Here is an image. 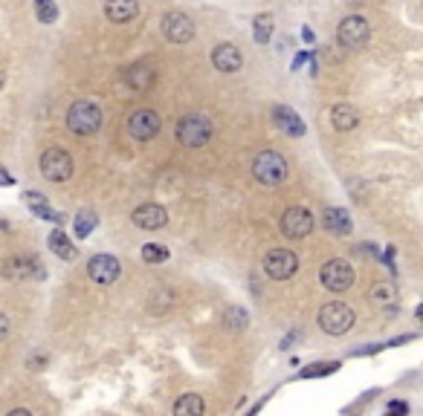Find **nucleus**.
<instances>
[{
    "label": "nucleus",
    "mask_w": 423,
    "mask_h": 416,
    "mask_svg": "<svg viewBox=\"0 0 423 416\" xmlns=\"http://www.w3.org/2000/svg\"><path fill=\"white\" fill-rule=\"evenodd\" d=\"M212 133H215V128L200 113H188L177 122V142L186 148H203L212 139Z\"/></svg>",
    "instance_id": "1"
},
{
    "label": "nucleus",
    "mask_w": 423,
    "mask_h": 416,
    "mask_svg": "<svg viewBox=\"0 0 423 416\" xmlns=\"http://www.w3.org/2000/svg\"><path fill=\"white\" fill-rule=\"evenodd\" d=\"M253 174L261 185H281L287 180V160L279 151H261L253 162Z\"/></svg>",
    "instance_id": "2"
},
{
    "label": "nucleus",
    "mask_w": 423,
    "mask_h": 416,
    "mask_svg": "<svg viewBox=\"0 0 423 416\" xmlns=\"http://www.w3.org/2000/svg\"><path fill=\"white\" fill-rule=\"evenodd\" d=\"M67 128L79 136H90L102 128V110L93 102H75L67 110Z\"/></svg>",
    "instance_id": "3"
},
{
    "label": "nucleus",
    "mask_w": 423,
    "mask_h": 416,
    "mask_svg": "<svg viewBox=\"0 0 423 416\" xmlns=\"http://www.w3.org/2000/svg\"><path fill=\"white\" fill-rule=\"evenodd\" d=\"M319 327L328 332V335H345L351 327H354V321H357V315H354V309L348 307V304H339V301H334V304H328V307H322L319 309Z\"/></svg>",
    "instance_id": "4"
},
{
    "label": "nucleus",
    "mask_w": 423,
    "mask_h": 416,
    "mask_svg": "<svg viewBox=\"0 0 423 416\" xmlns=\"http://www.w3.org/2000/svg\"><path fill=\"white\" fill-rule=\"evenodd\" d=\"M41 174L50 183H67L73 176V160L61 148H47L41 153Z\"/></svg>",
    "instance_id": "5"
},
{
    "label": "nucleus",
    "mask_w": 423,
    "mask_h": 416,
    "mask_svg": "<svg viewBox=\"0 0 423 416\" xmlns=\"http://www.w3.org/2000/svg\"><path fill=\"white\" fill-rule=\"evenodd\" d=\"M336 38H339V44H342L345 49H359V47L369 44V38H371V26H369V21H365V17H359V15H348V17H345V21L339 24Z\"/></svg>",
    "instance_id": "6"
},
{
    "label": "nucleus",
    "mask_w": 423,
    "mask_h": 416,
    "mask_svg": "<svg viewBox=\"0 0 423 416\" xmlns=\"http://www.w3.org/2000/svg\"><path fill=\"white\" fill-rule=\"evenodd\" d=\"M299 269V257L290 249H273L264 254V272L273 277V281H287L293 277Z\"/></svg>",
    "instance_id": "7"
},
{
    "label": "nucleus",
    "mask_w": 423,
    "mask_h": 416,
    "mask_svg": "<svg viewBox=\"0 0 423 416\" xmlns=\"http://www.w3.org/2000/svg\"><path fill=\"white\" fill-rule=\"evenodd\" d=\"M319 277L331 292H345L354 286V266L348 261H328L319 269Z\"/></svg>",
    "instance_id": "8"
},
{
    "label": "nucleus",
    "mask_w": 423,
    "mask_h": 416,
    "mask_svg": "<svg viewBox=\"0 0 423 416\" xmlns=\"http://www.w3.org/2000/svg\"><path fill=\"white\" fill-rule=\"evenodd\" d=\"M281 231H284V237H290V240H302V237H307L313 231V214L302 206L287 208L281 217Z\"/></svg>",
    "instance_id": "9"
},
{
    "label": "nucleus",
    "mask_w": 423,
    "mask_h": 416,
    "mask_svg": "<svg viewBox=\"0 0 423 416\" xmlns=\"http://www.w3.org/2000/svg\"><path fill=\"white\" fill-rule=\"evenodd\" d=\"M163 35L171 44H188L195 38V24L186 12H168L163 17Z\"/></svg>",
    "instance_id": "10"
},
{
    "label": "nucleus",
    "mask_w": 423,
    "mask_h": 416,
    "mask_svg": "<svg viewBox=\"0 0 423 416\" xmlns=\"http://www.w3.org/2000/svg\"><path fill=\"white\" fill-rule=\"evenodd\" d=\"M87 275L93 277L96 284H113V281H119V275H122V266L119 261L113 254H93L90 257V263H87Z\"/></svg>",
    "instance_id": "11"
},
{
    "label": "nucleus",
    "mask_w": 423,
    "mask_h": 416,
    "mask_svg": "<svg viewBox=\"0 0 423 416\" xmlns=\"http://www.w3.org/2000/svg\"><path fill=\"white\" fill-rule=\"evenodd\" d=\"M160 116L154 113V110H137L131 118H128V133L133 136V139H140V142H145V139H151V136H157V130H160Z\"/></svg>",
    "instance_id": "12"
},
{
    "label": "nucleus",
    "mask_w": 423,
    "mask_h": 416,
    "mask_svg": "<svg viewBox=\"0 0 423 416\" xmlns=\"http://www.w3.org/2000/svg\"><path fill=\"white\" fill-rule=\"evenodd\" d=\"M131 220H133V226H140L145 231H157V229H163L168 223V211L163 206H157V203H145V206H140L137 211L131 214Z\"/></svg>",
    "instance_id": "13"
},
{
    "label": "nucleus",
    "mask_w": 423,
    "mask_h": 416,
    "mask_svg": "<svg viewBox=\"0 0 423 416\" xmlns=\"http://www.w3.org/2000/svg\"><path fill=\"white\" fill-rule=\"evenodd\" d=\"M6 275L12 281H21V277H44V266L38 263V257L32 254H15L12 261H6Z\"/></svg>",
    "instance_id": "14"
},
{
    "label": "nucleus",
    "mask_w": 423,
    "mask_h": 416,
    "mask_svg": "<svg viewBox=\"0 0 423 416\" xmlns=\"http://www.w3.org/2000/svg\"><path fill=\"white\" fill-rule=\"evenodd\" d=\"M212 64H215V70H221V72H238L244 58H241L235 44H218L215 49H212Z\"/></svg>",
    "instance_id": "15"
},
{
    "label": "nucleus",
    "mask_w": 423,
    "mask_h": 416,
    "mask_svg": "<svg viewBox=\"0 0 423 416\" xmlns=\"http://www.w3.org/2000/svg\"><path fill=\"white\" fill-rule=\"evenodd\" d=\"M105 15L110 24H128L140 15V3L137 0H107L105 3Z\"/></svg>",
    "instance_id": "16"
},
{
    "label": "nucleus",
    "mask_w": 423,
    "mask_h": 416,
    "mask_svg": "<svg viewBox=\"0 0 423 416\" xmlns=\"http://www.w3.org/2000/svg\"><path fill=\"white\" fill-rule=\"evenodd\" d=\"M331 122H334V128L339 130V133H348V130H354L357 125H359V110L354 107V105H334V110H331Z\"/></svg>",
    "instance_id": "17"
},
{
    "label": "nucleus",
    "mask_w": 423,
    "mask_h": 416,
    "mask_svg": "<svg viewBox=\"0 0 423 416\" xmlns=\"http://www.w3.org/2000/svg\"><path fill=\"white\" fill-rule=\"evenodd\" d=\"M276 122L284 133H290V136H304V122H302V116H296V110L290 107H284L279 105L276 107Z\"/></svg>",
    "instance_id": "18"
},
{
    "label": "nucleus",
    "mask_w": 423,
    "mask_h": 416,
    "mask_svg": "<svg viewBox=\"0 0 423 416\" xmlns=\"http://www.w3.org/2000/svg\"><path fill=\"white\" fill-rule=\"evenodd\" d=\"M325 229L331 234H348L351 231V217L345 208H325Z\"/></svg>",
    "instance_id": "19"
},
{
    "label": "nucleus",
    "mask_w": 423,
    "mask_h": 416,
    "mask_svg": "<svg viewBox=\"0 0 423 416\" xmlns=\"http://www.w3.org/2000/svg\"><path fill=\"white\" fill-rule=\"evenodd\" d=\"M50 249H52V254H59L61 257V261H75V254H79V252H75V246L70 243V237L61 231V229H55L52 234H50Z\"/></svg>",
    "instance_id": "20"
},
{
    "label": "nucleus",
    "mask_w": 423,
    "mask_h": 416,
    "mask_svg": "<svg viewBox=\"0 0 423 416\" xmlns=\"http://www.w3.org/2000/svg\"><path fill=\"white\" fill-rule=\"evenodd\" d=\"M175 413L177 416H200V413H206V402L198 393H186L175 402Z\"/></svg>",
    "instance_id": "21"
},
{
    "label": "nucleus",
    "mask_w": 423,
    "mask_h": 416,
    "mask_svg": "<svg viewBox=\"0 0 423 416\" xmlns=\"http://www.w3.org/2000/svg\"><path fill=\"white\" fill-rule=\"evenodd\" d=\"M125 82H128V87H133V90L142 93V90H148V87L154 84V70L137 64V67H131V70L125 72Z\"/></svg>",
    "instance_id": "22"
},
{
    "label": "nucleus",
    "mask_w": 423,
    "mask_h": 416,
    "mask_svg": "<svg viewBox=\"0 0 423 416\" xmlns=\"http://www.w3.org/2000/svg\"><path fill=\"white\" fill-rule=\"evenodd\" d=\"M223 330L226 332H244L246 330V324H249V315L241 309V307H232V309H226L223 312Z\"/></svg>",
    "instance_id": "23"
},
{
    "label": "nucleus",
    "mask_w": 423,
    "mask_h": 416,
    "mask_svg": "<svg viewBox=\"0 0 423 416\" xmlns=\"http://www.w3.org/2000/svg\"><path fill=\"white\" fill-rule=\"evenodd\" d=\"M96 226H99V214H96L93 208H82L79 214H75V223H73V231L79 237H87Z\"/></svg>",
    "instance_id": "24"
},
{
    "label": "nucleus",
    "mask_w": 423,
    "mask_h": 416,
    "mask_svg": "<svg viewBox=\"0 0 423 416\" xmlns=\"http://www.w3.org/2000/svg\"><path fill=\"white\" fill-rule=\"evenodd\" d=\"M24 200H27V206L32 208V214H38V217H47V220H61V214H55V211L50 208V203L44 200L41 194L29 191V194H24Z\"/></svg>",
    "instance_id": "25"
},
{
    "label": "nucleus",
    "mask_w": 423,
    "mask_h": 416,
    "mask_svg": "<svg viewBox=\"0 0 423 416\" xmlns=\"http://www.w3.org/2000/svg\"><path fill=\"white\" fill-rule=\"evenodd\" d=\"M253 35H255V44H270V35H273V15L270 12H261L253 21Z\"/></svg>",
    "instance_id": "26"
},
{
    "label": "nucleus",
    "mask_w": 423,
    "mask_h": 416,
    "mask_svg": "<svg viewBox=\"0 0 423 416\" xmlns=\"http://www.w3.org/2000/svg\"><path fill=\"white\" fill-rule=\"evenodd\" d=\"M35 15L41 24H55L59 21V9H55L52 0H35Z\"/></svg>",
    "instance_id": "27"
},
{
    "label": "nucleus",
    "mask_w": 423,
    "mask_h": 416,
    "mask_svg": "<svg viewBox=\"0 0 423 416\" xmlns=\"http://www.w3.org/2000/svg\"><path fill=\"white\" fill-rule=\"evenodd\" d=\"M142 261L145 263H165L168 261V249L157 246V243H145L142 246Z\"/></svg>",
    "instance_id": "28"
},
{
    "label": "nucleus",
    "mask_w": 423,
    "mask_h": 416,
    "mask_svg": "<svg viewBox=\"0 0 423 416\" xmlns=\"http://www.w3.org/2000/svg\"><path fill=\"white\" fill-rule=\"evenodd\" d=\"M371 295L383 304V307H389L392 301H394V292H392V286H386V284H377L374 289H371Z\"/></svg>",
    "instance_id": "29"
},
{
    "label": "nucleus",
    "mask_w": 423,
    "mask_h": 416,
    "mask_svg": "<svg viewBox=\"0 0 423 416\" xmlns=\"http://www.w3.org/2000/svg\"><path fill=\"white\" fill-rule=\"evenodd\" d=\"M336 370V364H313V367H307L302 376H322V373H331Z\"/></svg>",
    "instance_id": "30"
},
{
    "label": "nucleus",
    "mask_w": 423,
    "mask_h": 416,
    "mask_svg": "<svg viewBox=\"0 0 423 416\" xmlns=\"http://www.w3.org/2000/svg\"><path fill=\"white\" fill-rule=\"evenodd\" d=\"M389 410H392V413H406V410H409V405H406V402H392V405H389Z\"/></svg>",
    "instance_id": "31"
},
{
    "label": "nucleus",
    "mask_w": 423,
    "mask_h": 416,
    "mask_svg": "<svg viewBox=\"0 0 423 416\" xmlns=\"http://www.w3.org/2000/svg\"><path fill=\"white\" fill-rule=\"evenodd\" d=\"M304 61H307V55H304V52H302V55H296V61H293V70H299Z\"/></svg>",
    "instance_id": "32"
},
{
    "label": "nucleus",
    "mask_w": 423,
    "mask_h": 416,
    "mask_svg": "<svg viewBox=\"0 0 423 416\" xmlns=\"http://www.w3.org/2000/svg\"><path fill=\"white\" fill-rule=\"evenodd\" d=\"M417 318H423V307H420V309H417Z\"/></svg>",
    "instance_id": "33"
},
{
    "label": "nucleus",
    "mask_w": 423,
    "mask_h": 416,
    "mask_svg": "<svg viewBox=\"0 0 423 416\" xmlns=\"http://www.w3.org/2000/svg\"><path fill=\"white\" fill-rule=\"evenodd\" d=\"M351 3H362V0H351Z\"/></svg>",
    "instance_id": "34"
}]
</instances>
